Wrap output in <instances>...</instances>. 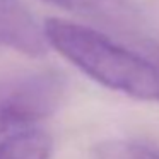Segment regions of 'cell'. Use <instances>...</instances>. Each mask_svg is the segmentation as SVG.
I'll use <instances>...</instances> for the list:
<instances>
[{
  "mask_svg": "<svg viewBox=\"0 0 159 159\" xmlns=\"http://www.w3.org/2000/svg\"><path fill=\"white\" fill-rule=\"evenodd\" d=\"M43 31L48 46L101 86L135 99L159 101L156 62L75 22L48 19Z\"/></svg>",
  "mask_w": 159,
  "mask_h": 159,
  "instance_id": "1",
  "label": "cell"
},
{
  "mask_svg": "<svg viewBox=\"0 0 159 159\" xmlns=\"http://www.w3.org/2000/svg\"><path fill=\"white\" fill-rule=\"evenodd\" d=\"M53 140L39 128L24 130L0 142V159H50Z\"/></svg>",
  "mask_w": 159,
  "mask_h": 159,
  "instance_id": "5",
  "label": "cell"
},
{
  "mask_svg": "<svg viewBox=\"0 0 159 159\" xmlns=\"http://www.w3.org/2000/svg\"><path fill=\"white\" fill-rule=\"evenodd\" d=\"M156 63L159 65V52H157V57H156Z\"/></svg>",
  "mask_w": 159,
  "mask_h": 159,
  "instance_id": "7",
  "label": "cell"
},
{
  "mask_svg": "<svg viewBox=\"0 0 159 159\" xmlns=\"http://www.w3.org/2000/svg\"><path fill=\"white\" fill-rule=\"evenodd\" d=\"M0 48L33 58L48 52L45 31L21 0H0Z\"/></svg>",
  "mask_w": 159,
  "mask_h": 159,
  "instance_id": "3",
  "label": "cell"
},
{
  "mask_svg": "<svg viewBox=\"0 0 159 159\" xmlns=\"http://www.w3.org/2000/svg\"><path fill=\"white\" fill-rule=\"evenodd\" d=\"M96 159H159V149L128 139H113L94 147Z\"/></svg>",
  "mask_w": 159,
  "mask_h": 159,
  "instance_id": "6",
  "label": "cell"
},
{
  "mask_svg": "<svg viewBox=\"0 0 159 159\" xmlns=\"http://www.w3.org/2000/svg\"><path fill=\"white\" fill-rule=\"evenodd\" d=\"M41 2L123 31L137 29L142 24V14L132 0H41Z\"/></svg>",
  "mask_w": 159,
  "mask_h": 159,
  "instance_id": "4",
  "label": "cell"
},
{
  "mask_svg": "<svg viewBox=\"0 0 159 159\" xmlns=\"http://www.w3.org/2000/svg\"><path fill=\"white\" fill-rule=\"evenodd\" d=\"M67 94V82L57 70H21L0 77V135L14 127L48 118Z\"/></svg>",
  "mask_w": 159,
  "mask_h": 159,
  "instance_id": "2",
  "label": "cell"
}]
</instances>
